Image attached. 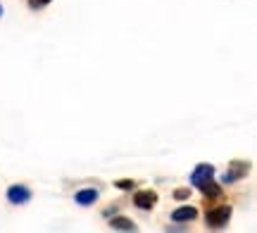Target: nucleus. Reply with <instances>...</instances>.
<instances>
[{
    "instance_id": "nucleus-1",
    "label": "nucleus",
    "mask_w": 257,
    "mask_h": 233,
    "mask_svg": "<svg viewBox=\"0 0 257 233\" xmlns=\"http://www.w3.org/2000/svg\"><path fill=\"white\" fill-rule=\"evenodd\" d=\"M205 207H207V205H205ZM231 214H234V210H231V205H226V202H222V205H210V207L205 210V226L212 229V231L226 229Z\"/></svg>"
},
{
    "instance_id": "nucleus-2",
    "label": "nucleus",
    "mask_w": 257,
    "mask_h": 233,
    "mask_svg": "<svg viewBox=\"0 0 257 233\" xmlns=\"http://www.w3.org/2000/svg\"><path fill=\"white\" fill-rule=\"evenodd\" d=\"M248 171H250V162H241V159H234L231 164H229V171H226L224 176H222V183L224 186H231L236 181L246 179Z\"/></svg>"
},
{
    "instance_id": "nucleus-3",
    "label": "nucleus",
    "mask_w": 257,
    "mask_h": 233,
    "mask_svg": "<svg viewBox=\"0 0 257 233\" xmlns=\"http://www.w3.org/2000/svg\"><path fill=\"white\" fill-rule=\"evenodd\" d=\"M33 198V193L29 186H21V183H14V186H10L7 188V200L12 202V205H26V202Z\"/></svg>"
},
{
    "instance_id": "nucleus-4",
    "label": "nucleus",
    "mask_w": 257,
    "mask_h": 233,
    "mask_svg": "<svg viewBox=\"0 0 257 233\" xmlns=\"http://www.w3.org/2000/svg\"><path fill=\"white\" fill-rule=\"evenodd\" d=\"M133 205L138 207V210H143V212H148V210H152L155 205H157V193L155 191H138L136 195H133Z\"/></svg>"
},
{
    "instance_id": "nucleus-5",
    "label": "nucleus",
    "mask_w": 257,
    "mask_h": 233,
    "mask_svg": "<svg viewBox=\"0 0 257 233\" xmlns=\"http://www.w3.org/2000/svg\"><path fill=\"white\" fill-rule=\"evenodd\" d=\"M214 179V167L212 164H198L191 174V186H200L205 181Z\"/></svg>"
},
{
    "instance_id": "nucleus-6",
    "label": "nucleus",
    "mask_w": 257,
    "mask_h": 233,
    "mask_svg": "<svg viewBox=\"0 0 257 233\" xmlns=\"http://www.w3.org/2000/svg\"><path fill=\"white\" fill-rule=\"evenodd\" d=\"M195 217H198V210H195L193 205H183V207H176V210L171 212V222L188 224V222H193Z\"/></svg>"
},
{
    "instance_id": "nucleus-7",
    "label": "nucleus",
    "mask_w": 257,
    "mask_h": 233,
    "mask_svg": "<svg viewBox=\"0 0 257 233\" xmlns=\"http://www.w3.org/2000/svg\"><path fill=\"white\" fill-rule=\"evenodd\" d=\"M98 188H84V191H79L74 195V200H76V205H81V207H86V205H93V202L98 200Z\"/></svg>"
},
{
    "instance_id": "nucleus-8",
    "label": "nucleus",
    "mask_w": 257,
    "mask_h": 233,
    "mask_svg": "<svg viewBox=\"0 0 257 233\" xmlns=\"http://www.w3.org/2000/svg\"><path fill=\"white\" fill-rule=\"evenodd\" d=\"M110 229H115V231H136V224L127 219V217H112L110 219Z\"/></svg>"
},
{
    "instance_id": "nucleus-9",
    "label": "nucleus",
    "mask_w": 257,
    "mask_h": 233,
    "mask_svg": "<svg viewBox=\"0 0 257 233\" xmlns=\"http://www.w3.org/2000/svg\"><path fill=\"white\" fill-rule=\"evenodd\" d=\"M198 188H200V191H203V195H207V198H222V186H219V183H214L212 179L210 181H205V183H200V186H198Z\"/></svg>"
},
{
    "instance_id": "nucleus-10",
    "label": "nucleus",
    "mask_w": 257,
    "mask_h": 233,
    "mask_svg": "<svg viewBox=\"0 0 257 233\" xmlns=\"http://www.w3.org/2000/svg\"><path fill=\"white\" fill-rule=\"evenodd\" d=\"M115 186H117L119 191H133L136 186H138V181H128V179H119V181H115Z\"/></svg>"
},
{
    "instance_id": "nucleus-11",
    "label": "nucleus",
    "mask_w": 257,
    "mask_h": 233,
    "mask_svg": "<svg viewBox=\"0 0 257 233\" xmlns=\"http://www.w3.org/2000/svg\"><path fill=\"white\" fill-rule=\"evenodd\" d=\"M188 195H191V188H176V191H174V198H176V200H186Z\"/></svg>"
},
{
    "instance_id": "nucleus-12",
    "label": "nucleus",
    "mask_w": 257,
    "mask_h": 233,
    "mask_svg": "<svg viewBox=\"0 0 257 233\" xmlns=\"http://www.w3.org/2000/svg\"><path fill=\"white\" fill-rule=\"evenodd\" d=\"M48 2H50V0H29V7H31V10H41Z\"/></svg>"
},
{
    "instance_id": "nucleus-13",
    "label": "nucleus",
    "mask_w": 257,
    "mask_h": 233,
    "mask_svg": "<svg viewBox=\"0 0 257 233\" xmlns=\"http://www.w3.org/2000/svg\"><path fill=\"white\" fill-rule=\"evenodd\" d=\"M0 17H2V5H0Z\"/></svg>"
}]
</instances>
